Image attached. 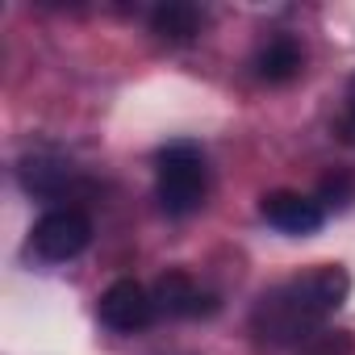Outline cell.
<instances>
[{
  "mask_svg": "<svg viewBox=\"0 0 355 355\" xmlns=\"http://www.w3.org/2000/svg\"><path fill=\"white\" fill-rule=\"evenodd\" d=\"M150 30L163 38V42H189L197 30H201V13L193 9V5H159L155 13H150Z\"/></svg>",
  "mask_w": 355,
  "mask_h": 355,
  "instance_id": "obj_8",
  "label": "cell"
},
{
  "mask_svg": "<svg viewBox=\"0 0 355 355\" xmlns=\"http://www.w3.org/2000/svg\"><path fill=\"white\" fill-rule=\"evenodd\" d=\"M71 180V167L67 163H59V159H26L21 163V184L30 189V193H38V197H55V193H63V184Z\"/></svg>",
  "mask_w": 355,
  "mask_h": 355,
  "instance_id": "obj_9",
  "label": "cell"
},
{
  "mask_svg": "<svg viewBox=\"0 0 355 355\" xmlns=\"http://www.w3.org/2000/svg\"><path fill=\"white\" fill-rule=\"evenodd\" d=\"M301 63H305V55H301L297 38L280 34V38H268V42L259 46V55H255V76L268 80V84H288V80L301 71Z\"/></svg>",
  "mask_w": 355,
  "mask_h": 355,
  "instance_id": "obj_7",
  "label": "cell"
},
{
  "mask_svg": "<svg viewBox=\"0 0 355 355\" xmlns=\"http://www.w3.org/2000/svg\"><path fill=\"white\" fill-rule=\"evenodd\" d=\"M96 313H101V322H105L109 330L134 334V330H146L159 309H155V293H150L146 284H138V280H113V284L101 293Z\"/></svg>",
  "mask_w": 355,
  "mask_h": 355,
  "instance_id": "obj_4",
  "label": "cell"
},
{
  "mask_svg": "<svg viewBox=\"0 0 355 355\" xmlns=\"http://www.w3.org/2000/svg\"><path fill=\"white\" fill-rule=\"evenodd\" d=\"M351 276L338 263H318L272 284L251 309V334L263 347H297L309 343L347 301Z\"/></svg>",
  "mask_w": 355,
  "mask_h": 355,
  "instance_id": "obj_1",
  "label": "cell"
},
{
  "mask_svg": "<svg viewBox=\"0 0 355 355\" xmlns=\"http://www.w3.org/2000/svg\"><path fill=\"white\" fill-rule=\"evenodd\" d=\"M155 309L167 318H209L218 309V297L205 293L189 272H167L155 284Z\"/></svg>",
  "mask_w": 355,
  "mask_h": 355,
  "instance_id": "obj_6",
  "label": "cell"
},
{
  "mask_svg": "<svg viewBox=\"0 0 355 355\" xmlns=\"http://www.w3.org/2000/svg\"><path fill=\"white\" fill-rule=\"evenodd\" d=\"M347 130L355 134V76H351V84H347Z\"/></svg>",
  "mask_w": 355,
  "mask_h": 355,
  "instance_id": "obj_12",
  "label": "cell"
},
{
  "mask_svg": "<svg viewBox=\"0 0 355 355\" xmlns=\"http://www.w3.org/2000/svg\"><path fill=\"white\" fill-rule=\"evenodd\" d=\"M209 167L197 142H167L155 155V197L167 218H189L205 205Z\"/></svg>",
  "mask_w": 355,
  "mask_h": 355,
  "instance_id": "obj_2",
  "label": "cell"
},
{
  "mask_svg": "<svg viewBox=\"0 0 355 355\" xmlns=\"http://www.w3.org/2000/svg\"><path fill=\"white\" fill-rule=\"evenodd\" d=\"M347 351H351V343H347V334H334V338L326 334V338H322V343L313 347V355H347Z\"/></svg>",
  "mask_w": 355,
  "mask_h": 355,
  "instance_id": "obj_11",
  "label": "cell"
},
{
  "mask_svg": "<svg viewBox=\"0 0 355 355\" xmlns=\"http://www.w3.org/2000/svg\"><path fill=\"white\" fill-rule=\"evenodd\" d=\"M355 201V180L347 171H334V175H326L322 180V189H318V205L322 209H347Z\"/></svg>",
  "mask_w": 355,
  "mask_h": 355,
  "instance_id": "obj_10",
  "label": "cell"
},
{
  "mask_svg": "<svg viewBox=\"0 0 355 355\" xmlns=\"http://www.w3.org/2000/svg\"><path fill=\"white\" fill-rule=\"evenodd\" d=\"M259 214L268 226H276L280 234H313L322 222H326V209L293 189H276V193H263L259 201Z\"/></svg>",
  "mask_w": 355,
  "mask_h": 355,
  "instance_id": "obj_5",
  "label": "cell"
},
{
  "mask_svg": "<svg viewBox=\"0 0 355 355\" xmlns=\"http://www.w3.org/2000/svg\"><path fill=\"white\" fill-rule=\"evenodd\" d=\"M34 255L38 259H46V263H67V259H76L88 243H92V218L84 214V209H51V214H42L38 218V226H34Z\"/></svg>",
  "mask_w": 355,
  "mask_h": 355,
  "instance_id": "obj_3",
  "label": "cell"
}]
</instances>
